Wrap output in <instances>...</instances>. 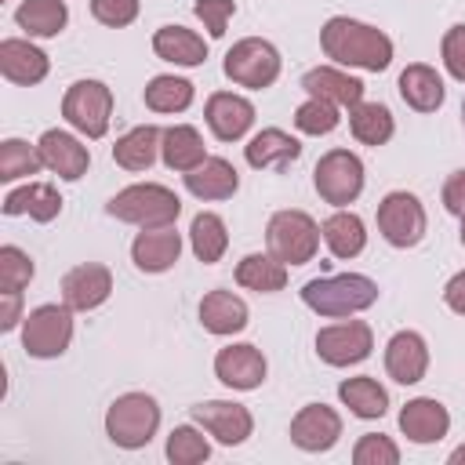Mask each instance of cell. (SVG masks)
I'll list each match as a JSON object with an SVG mask.
<instances>
[{"label": "cell", "instance_id": "cell-4", "mask_svg": "<svg viewBox=\"0 0 465 465\" xmlns=\"http://www.w3.org/2000/svg\"><path fill=\"white\" fill-rule=\"evenodd\" d=\"M156 429H160V403L149 392H124L105 411V436L124 450L145 447L156 436Z\"/></svg>", "mask_w": 465, "mask_h": 465}, {"label": "cell", "instance_id": "cell-9", "mask_svg": "<svg viewBox=\"0 0 465 465\" xmlns=\"http://www.w3.org/2000/svg\"><path fill=\"white\" fill-rule=\"evenodd\" d=\"M312 185L320 193L323 203L331 207H349L360 193H363V163L356 153L349 149H331L316 160L312 171Z\"/></svg>", "mask_w": 465, "mask_h": 465}, {"label": "cell", "instance_id": "cell-30", "mask_svg": "<svg viewBox=\"0 0 465 465\" xmlns=\"http://www.w3.org/2000/svg\"><path fill=\"white\" fill-rule=\"evenodd\" d=\"M153 51H156V58L174 62V65H200L207 58L203 36L185 25H160L153 33Z\"/></svg>", "mask_w": 465, "mask_h": 465}, {"label": "cell", "instance_id": "cell-45", "mask_svg": "<svg viewBox=\"0 0 465 465\" xmlns=\"http://www.w3.org/2000/svg\"><path fill=\"white\" fill-rule=\"evenodd\" d=\"M440 54H443V65L454 80L465 84V22L461 25H450L443 33V44H440Z\"/></svg>", "mask_w": 465, "mask_h": 465}, {"label": "cell", "instance_id": "cell-15", "mask_svg": "<svg viewBox=\"0 0 465 465\" xmlns=\"http://www.w3.org/2000/svg\"><path fill=\"white\" fill-rule=\"evenodd\" d=\"M265 371H269V367H265L262 349H254V345H247V341L225 345V349H218V356H214V374H218V381L229 385V389H240V392L258 389V385L265 381Z\"/></svg>", "mask_w": 465, "mask_h": 465}, {"label": "cell", "instance_id": "cell-38", "mask_svg": "<svg viewBox=\"0 0 465 465\" xmlns=\"http://www.w3.org/2000/svg\"><path fill=\"white\" fill-rule=\"evenodd\" d=\"M44 167L40 160V149H33L29 142L22 138H4L0 142V182H18V178H29Z\"/></svg>", "mask_w": 465, "mask_h": 465}, {"label": "cell", "instance_id": "cell-19", "mask_svg": "<svg viewBox=\"0 0 465 465\" xmlns=\"http://www.w3.org/2000/svg\"><path fill=\"white\" fill-rule=\"evenodd\" d=\"M450 429V414L440 400L432 396H418V400H407L403 411H400V432L411 440V443H440Z\"/></svg>", "mask_w": 465, "mask_h": 465}, {"label": "cell", "instance_id": "cell-46", "mask_svg": "<svg viewBox=\"0 0 465 465\" xmlns=\"http://www.w3.org/2000/svg\"><path fill=\"white\" fill-rule=\"evenodd\" d=\"M443 207L450 211V214H465V167L461 171H454L447 182H443Z\"/></svg>", "mask_w": 465, "mask_h": 465}, {"label": "cell", "instance_id": "cell-25", "mask_svg": "<svg viewBox=\"0 0 465 465\" xmlns=\"http://www.w3.org/2000/svg\"><path fill=\"white\" fill-rule=\"evenodd\" d=\"M160 160L171 167V171H193L207 160V145L200 138V131L193 124H171L163 127L160 134Z\"/></svg>", "mask_w": 465, "mask_h": 465}, {"label": "cell", "instance_id": "cell-20", "mask_svg": "<svg viewBox=\"0 0 465 465\" xmlns=\"http://www.w3.org/2000/svg\"><path fill=\"white\" fill-rule=\"evenodd\" d=\"M47 69H51V62H47V54H44L36 44L18 40V36L0 40V73H4L11 84L33 87V84H40V80L47 76Z\"/></svg>", "mask_w": 465, "mask_h": 465}, {"label": "cell", "instance_id": "cell-7", "mask_svg": "<svg viewBox=\"0 0 465 465\" xmlns=\"http://www.w3.org/2000/svg\"><path fill=\"white\" fill-rule=\"evenodd\" d=\"M73 341V309L62 305H36L22 320V349L36 360H54Z\"/></svg>", "mask_w": 465, "mask_h": 465}, {"label": "cell", "instance_id": "cell-37", "mask_svg": "<svg viewBox=\"0 0 465 465\" xmlns=\"http://www.w3.org/2000/svg\"><path fill=\"white\" fill-rule=\"evenodd\" d=\"M142 98H145V109H153V113H185L193 105V84L182 76L160 73L145 84Z\"/></svg>", "mask_w": 465, "mask_h": 465}, {"label": "cell", "instance_id": "cell-34", "mask_svg": "<svg viewBox=\"0 0 465 465\" xmlns=\"http://www.w3.org/2000/svg\"><path fill=\"white\" fill-rule=\"evenodd\" d=\"M349 131L363 145H385L392 138V131H396V120H392L389 105H381V102H360V105L349 109Z\"/></svg>", "mask_w": 465, "mask_h": 465}, {"label": "cell", "instance_id": "cell-5", "mask_svg": "<svg viewBox=\"0 0 465 465\" xmlns=\"http://www.w3.org/2000/svg\"><path fill=\"white\" fill-rule=\"evenodd\" d=\"M320 225L305 211H276L265 225V243L269 254L280 258L283 265H305L320 251Z\"/></svg>", "mask_w": 465, "mask_h": 465}, {"label": "cell", "instance_id": "cell-21", "mask_svg": "<svg viewBox=\"0 0 465 465\" xmlns=\"http://www.w3.org/2000/svg\"><path fill=\"white\" fill-rule=\"evenodd\" d=\"M182 254V232L174 225L163 229H142L131 243V258L142 272H167Z\"/></svg>", "mask_w": 465, "mask_h": 465}, {"label": "cell", "instance_id": "cell-35", "mask_svg": "<svg viewBox=\"0 0 465 465\" xmlns=\"http://www.w3.org/2000/svg\"><path fill=\"white\" fill-rule=\"evenodd\" d=\"M236 283L247 291H258V294L283 291L287 287V265L272 254H247L236 265Z\"/></svg>", "mask_w": 465, "mask_h": 465}, {"label": "cell", "instance_id": "cell-47", "mask_svg": "<svg viewBox=\"0 0 465 465\" xmlns=\"http://www.w3.org/2000/svg\"><path fill=\"white\" fill-rule=\"evenodd\" d=\"M22 320V291H0V331H15Z\"/></svg>", "mask_w": 465, "mask_h": 465}, {"label": "cell", "instance_id": "cell-23", "mask_svg": "<svg viewBox=\"0 0 465 465\" xmlns=\"http://www.w3.org/2000/svg\"><path fill=\"white\" fill-rule=\"evenodd\" d=\"M302 91H305L309 98H323V102H334V105H345V109H352V105L363 102V84H360L356 76L334 69V65H316V69H309V73L302 76Z\"/></svg>", "mask_w": 465, "mask_h": 465}, {"label": "cell", "instance_id": "cell-22", "mask_svg": "<svg viewBox=\"0 0 465 465\" xmlns=\"http://www.w3.org/2000/svg\"><path fill=\"white\" fill-rule=\"evenodd\" d=\"M243 156L254 171H283L302 156V142L280 127H265L243 145Z\"/></svg>", "mask_w": 465, "mask_h": 465}, {"label": "cell", "instance_id": "cell-18", "mask_svg": "<svg viewBox=\"0 0 465 465\" xmlns=\"http://www.w3.org/2000/svg\"><path fill=\"white\" fill-rule=\"evenodd\" d=\"M385 371L400 385H418L429 371V345L418 331H396L385 345Z\"/></svg>", "mask_w": 465, "mask_h": 465}, {"label": "cell", "instance_id": "cell-12", "mask_svg": "<svg viewBox=\"0 0 465 465\" xmlns=\"http://www.w3.org/2000/svg\"><path fill=\"white\" fill-rule=\"evenodd\" d=\"M193 421L211 432L222 447H236L254 432V414L232 400H203L193 407Z\"/></svg>", "mask_w": 465, "mask_h": 465}, {"label": "cell", "instance_id": "cell-16", "mask_svg": "<svg viewBox=\"0 0 465 465\" xmlns=\"http://www.w3.org/2000/svg\"><path fill=\"white\" fill-rule=\"evenodd\" d=\"M203 120L211 127V134L218 142H236L251 131L254 124V105L243 98V94H232V91H214L203 105Z\"/></svg>", "mask_w": 465, "mask_h": 465}, {"label": "cell", "instance_id": "cell-26", "mask_svg": "<svg viewBox=\"0 0 465 465\" xmlns=\"http://www.w3.org/2000/svg\"><path fill=\"white\" fill-rule=\"evenodd\" d=\"M443 80L432 65L425 62H411L403 73H400V98L414 109V113H436L443 105Z\"/></svg>", "mask_w": 465, "mask_h": 465}, {"label": "cell", "instance_id": "cell-29", "mask_svg": "<svg viewBox=\"0 0 465 465\" xmlns=\"http://www.w3.org/2000/svg\"><path fill=\"white\" fill-rule=\"evenodd\" d=\"M160 127L156 124H142V127H131L124 138H116L113 145V160L116 167L124 171H149L160 156Z\"/></svg>", "mask_w": 465, "mask_h": 465}, {"label": "cell", "instance_id": "cell-51", "mask_svg": "<svg viewBox=\"0 0 465 465\" xmlns=\"http://www.w3.org/2000/svg\"><path fill=\"white\" fill-rule=\"evenodd\" d=\"M461 127H465V102H461Z\"/></svg>", "mask_w": 465, "mask_h": 465}, {"label": "cell", "instance_id": "cell-39", "mask_svg": "<svg viewBox=\"0 0 465 465\" xmlns=\"http://www.w3.org/2000/svg\"><path fill=\"white\" fill-rule=\"evenodd\" d=\"M211 458V443L200 429L193 425H174L167 436V461L174 465H200Z\"/></svg>", "mask_w": 465, "mask_h": 465}, {"label": "cell", "instance_id": "cell-14", "mask_svg": "<svg viewBox=\"0 0 465 465\" xmlns=\"http://www.w3.org/2000/svg\"><path fill=\"white\" fill-rule=\"evenodd\" d=\"M113 294V272L98 262H84V265H73L65 276H62V302L73 309V312H91L98 309L105 298Z\"/></svg>", "mask_w": 465, "mask_h": 465}, {"label": "cell", "instance_id": "cell-28", "mask_svg": "<svg viewBox=\"0 0 465 465\" xmlns=\"http://www.w3.org/2000/svg\"><path fill=\"white\" fill-rule=\"evenodd\" d=\"M200 323L211 334H236L247 327V302L232 291H207L200 302Z\"/></svg>", "mask_w": 465, "mask_h": 465}, {"label": "cell", "instance_id": "cell-33", "mask_svg": "<svg viewBox=\"0 0 465 465\" xmlns=\"http://www.w3.org/2000/svg\"><path fill=\"white\" fill-rule=\"evenodd\" d=\"M15 22L29 36H58L69 22V7L65 0H22L15 11Z\"/></svg>", "mask_w": 465, "mask_h": 465}, {"label": "cell", "instance_id": "cell-10", "mask_svg": "<svg viewBox=\"0 0 465 465\" xmlns=\"http://www.w3.org/2000/svg\"><path fill=\"white\" fill-rule=\"evenodd\" d=\"M425 207L414 193L407 189H392L381 196L378 203V232L385 236V243L392 247H414L425 236Z\"/></svg>", "mask_w": 465, "mask_h": 465}, {"label": "cell", "instance_id": "cell-32", "mask_svg": "<svg viewBox=\"0 0 465 465\" xmlns=\"http://www.w3.org/2000/svg\"><path fill=\"white\" fill-rule=\"evenodd\" d=\"M338 400H341L356 418H363V421L381 418V414L389 411V392H385V385H381L378 378H371V374L345 378V381L338 385Z\"/></svg>", "mask_w": 465, "mask_h": 465}, {"label": "cell", "instance_id": "cell-43", "mask_svg": "<svg viewBox=\"0 0 465 465\" xmlns=\"http://www.w3.org/2000/svg\"><path fill=\"white\" fill-rule=\"evenodd\" d=\"M193 11H196V18L203 22V29L218 40V36H225L229 18L236 15V0H196Z\"/></svg>", "mask_w": 465, "mask_h": 465}, {"label": "cell", "instance_id": "cell-2", "mask_svg": "<svg viewBox=\"0 0 465 465\" xmlns=\"http://www.w3.org/2000/svg\"><path fill=\"white\" fill-rule=\"evenodd\" d=\"M302 302L327 316V320H341L352 312H363L378 302V283L363 272H338V276H316L302 287Z\"/></svg>", "mask_w": 465, "mask_h": 465}, {"label": "cell", "instance_id": "cell-40", "mask_svg": "<svg viewBox=\"0 0 465 465\" xmlns=\"http://www.w3.org/2000/svg\"><path fill=\"white\" fill-rule=\"evenodd\" d=\"M338 124H341V116H338V105H334V102L305 98V102L294 109V127H298L302 134H312V138L331 134Z\"/></svg>", "mask_w": 465, "mask_h": 465}, {"label": "cell", "instance_id": "cell-49", "mask_svg": "<svg viewBox=\"0 0 465 465\" xmlns=\"http://www.w3.org/2000/svg\"><path fill=\"white\" fill-rule=\"evenodd\" d=\"M447 461H450V465H465V443H461V447H454Z\"/></svg>", "mask_w": 465, "mask_h": 465}, {"label": "cell", "instance_id": "cell-8", "mask_svg": "<svg viewBox=\"0 0 465 465\" xmlns=\"http://www.w3.org/2000/svg\"><path fill=\"white\" fill-rule=\"evenodd\" d=\"M225 76L240 87L262 91L280 76V51L262 36H243L225 51Z\"/></svg>", "mask_w": 465, "mask_h": 465}, {"label": "cell", "instance_id": "cell-44", "mask_svg": "<svg viewBox=\"0 0 465 465\" xmlns=\"http://www.w3.org/2000/svg\"><path fill=\"white\" fill-rule=\"evenodd\" d=\"M91 15L109 29H124L138 18V0H91Z\"/></svg>", "mask_w": 465, "mask_h": 465}, {"label": "cell", "instance_id": "cell-1", "mask_svg": "<svg viewBox=\"0 0 465 465\" xmlns=\"http://www.w3.org/2000/svg\"><path fill=\"white\" fill-rule=\"evenodd\" d=\"M320 47L331 62L338 65H352V69H367V73H381L392 62V40L356 18L334 15L323 22L320 29Z\"/></svg>", "mask_w": 465, "mask_h": 465}, {"label": "cell", "instance_id": "cell-17", "mask_svg": "<svg viewBox=\"0 0 465 465\" xmlns=\"http://www.w3.org/2000/svg\"><path fill=\"white\" fill-rule=\"evenodd\" d=\"M36 149H40L44 167L54 171V174L65 178V182L84 178L87 167H91V153H87V145H80V138H73L69 131H58V127L44 131Z\"/></svg>", "mask_w": 465, "mask_h": 465}, {"label": "cell", "instance_id": "cell-41", "mask_svg": "<svg viewBox=\"0 0 465 465\" xmlns=\"http://www.w3.org/2000/svg\"><path fill=\"white\" fill-rule=\"evenodd\" d=\"M33 272H36V265H33V258H29L22 247H15V243H4V247H0V287H4V291H22V287H29Z\"/></svg>", "mask_w": 465, "mask_h": 465}, {"label": "cell", "instance_id": "cell-24", "mask_svg": "<svg viewBox=\"0 0 465 465\" xmlns=\"http://www.w3.org/2000/svg\"><path fill=\"white\" fill-rule=\"evenodd\" d=\"M185 189L196 196V200H229L236 189H240V174L229 160L222 156H207L200 167L185 171Z\"/></svg>", "mask_w": 465, "mask_h": 465}, {"label": "cell", "instance_id": "cell-3", "mask_svg": "<svg viewBox=\"0 0 465 465\" xmlns=\"http://www.w3.org/2000/svg\"><path fill=\"white\" fill-rule=\"evenodd\" d=\"M105 211L116 222H127V225H138V229H163V225L178 222L182 200L167 185H160V182H138V185L120 189L105 203Z\"/></svg>", "mask_w": 465, "mask_h": 465}, {"label": "cell", "instance_id": "cell-31", "mask_svg": "<svg viewBox=\"0 0 465 465\" xmlns=\"http://www.w3.org/2000/svg\"><path fill=\"white\" fill-rule=\"evenodd\" d=\"M320 232H323V243H327V251H331L334 258H356V254L367 247L363 218L352 214V211H345V207H338V211L320 225Z\"/></svg>", "mask_w": 465, "mask_h": 465}, {"label": "cell", "instance_id": "cell-6", "mask_svg": "<svg viewBox=\"0 0 465 465\" xmlns=\"http://www.w3.org/2000/svg\"><path fill=\"white\" fill-rule=\"evenodd\" d=\"M62 116L84 138H102L113 120V91L102 80H76L62 98Z\"/></svg>", "mask_w": 465, "mask_h": 465}, {"label": "cell", "instance_id": "cell-27", "mask_svg": "<svg viewBox=\"0 0 465 465\" xmlns=\"http://www.w3.org/2000/svg\"><path fill=\"white\" fill-rule=\"evenodd\" d=\"M62 211V196L47 182H25L4 196V214H29L33 222H51Z\"/></svg>", "mask_w": 465, "mask_h": 465}, {"label": "cell", "instance_id": "cell-42", "mask_svg": "<svg viewBox=\"0 0 465 465\" xmlns=\"http://www.w3.org/2000/svg\"><path fill=\"white\" fill-rule=\"evenodd\" d=\"M352 461L356 465H396L400 461V447L381 432H367V436L356 440Z\"/></svg>", "mask_w": 465, "mask_h": 465}, {"label": "cell", "instance_id": "cell-11", "mask_svg": "<svg viewBox=\"0 0 465 465\" xmlns=\"http://www.w3.org/2000/svg\"><path fill=\"white\" fill-rule=\"evenodd\" d=\"M371 349H374V334H371V323L363 320H341V323L320 327L316 334V352L331 367H352L367 360Z\"/></svg>", "mask_w": 465, "mask_h": 465}, {"label": "cell", "instance_id": "cell-36", "mask_svg": "<svg viewBox=\"0 0 465 465\" xmlns=\"http://www.w3.org/2000/svg\"><path fill=\"white\" fill-rule=\"evenodd\" d=\"M189 243H193V254L203 262V265H214L222 262L225 247H229V232H225V222L214 214V211H200L189 225Z\"/></svg>", "mask_w": 465, "mask_h": 465}, {"label": "cell", "instance_id": "cell-50", "mask_svg": "<svg viewBox=\"0 0 465 465\" xmlns=\"http://www.w3.org/2000/svg\"><path fill=\"white\" fill-rule=\"evenodd\" d=\"M461 247H465V214H461Z\"/></svg>", "mask_w": 465, "mask_h": 465}, {"label": "cell", "instance_id": "cell-48", "mask_svg": "<svg viewBox=\"0 0 465 465\" xmlns=\"http://www.w3.org/2000/svg\"><path fill=\"white\" fill-rule=\"evenodd\" d=\"M443 302H447V309H450V312L465 316V269H461V272H454V276L447 280V287H443Z\"/></svg>", "mask_w": 465, "mask_h": 465}, {"label": "cell", "instance_id": "cell-13", "mask_svg": "<svg viewBox=\"0 0 465 465\" xmlns=\"http://www.w3.org/2000/svg\"><path fill=\"white\" fill-rule=\"evenodd\" d=\"M338 440H341V414L327 403H305L291 418V443L309 454H323Z\"/></svg>", "mask_w": 465, "mask_h": 465}]
</instances>
